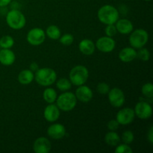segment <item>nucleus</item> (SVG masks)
<instances>
[{
	"mask_svg": "<svg viewBox=\"0 0 153 153\" xmlns=\"http://www.w3.org/2000/svg\"><path fill=\"white\" fill-rule=\"evenodd\" d=\"M97 18L102 24H115L120 18V12L117 8L111 4H105L97 11Z\"/></svg>",
	"mask_w": 153,
	"mask_h": 153,
	"instance_id": "1",
	"label": "nucleus"
},
{
	"mask_svg": "<svg viewBox=\"0 0 153 153\" xmlns=\"http://www.w3.org/2000/svg\"><path fill=\"white\" fill-rule=\"evenodd\" d=\"M34 80L40 86L49 87L56 82L57 73L50 67L39 68L34 73Z\"/></svg>",
	"mask_w": 153,
	"mask_h": 153,
	"instance_id": "2",
	"label": "nucleus"
},
{
	"mask_svg": "<svg viewBox=\"0 0 153 153\" xmlns=\"http://www.w3.org/2000/svg\"><path fill=\"white\" fill-rule=\"evenodd\" d=\"M6 22L10 28L13 30H20L25 26L26 18L19 10L13 8L6 14Z\"/></svg>",
	"mask_w": 153,
	"mask_h": 153,
	"instance_id": "3",
	"label": "nucleus"
},
{
	"mask_svg": "<svg viewBox=\"0 0 153 153\" xmlns=\"http://www.w3.org/2000/svg\"><path fill=\"white\" fill-rule=\"evenodd\" d=\"M89 78L88 69L84 65H76L71 69L69 73V79L72 85L80 86L85 85Z\"/></svg>",
	"mask_w": 153,
	"mask_h": 153,
	"instance_id": "4",
	"label": "nucleus"
},
{
	"mask_svg": "<svg viewBox=\"0 0 153 153\" xmlns=\"http://www.w3.org/2000/svg\"><path fill=\"white\" fill-rule=\"evenodd\" d=\"M56 105L60 111L64 112L71 111L76 108L77 105V99L73 92L65 91L63 94L58 96L56 100Z\"/></svg>",
	"mask_w": 153,
	"mask_h": 153,
	"instance_id": "5",
	"label": "nucleus"
},
{
	"mask_svg": "<svg viewBox=\"0 0 153 153\" xmlns=\"http://www.w3.org/2000/svg\"><path fill=\"white\" fill-rule=\"evenodd\" d=\"M149 40V33L143 28L133 30L130 33L128 42L131 47L135 49L144 47Z\"/></svg>",
	"mask_w": 153,
	"mask_h": 153,
	"instance_id": "6",
	"label": "nucleus"
},
{
	"mask_svg": "<svg viewBox=\"0 0 153 153\" xmlns=\"http://www.w3.org/2000/svg\"><path fill=\"white\" fill-rule=\"evenodd\" d=\"M46 40V33L40 28H33L30 30L26 35V40L30 45L34 46L43 44Z\"/></svg>",
	"mask_w": 153,
	"mask_h": 153,
	"instance_id": "7",
	"label": "nucleus"
},
{
	"mask_svg": "<svg viewBox=\"0 0 153 153\" xmlns=\"http://www.w3.org/2000/svg\"><path fill=\"white\" fill-rule=\"evenodd\" d=\"M108 95L109 103L114 108H121L126 102L124 92L119 88H114L110 89Z\"/></svg>",
	"mask_w": 153,
	"mask_h": 153,
	"instance_id": "8",
	"label": "nucleus"
},
{
	"mask_svg": "<svg viewBox=\"0 0 153 153\" xmlns=\"http://www.w3.org/2000/svg\"><path fill=\"white\" fill-rule=\"evenodd\" d=\"M96 48L102 53H110L114 50L116 47V41L113 37L103 36L97 39L95 43Z\"/></svg>",
	"mask_w": 153,
	"mask_h": 153,
	"instance_id": "9",
	"label": "nucleus"
},
{
	"mask_svg": "<svg viewBox=\"0 0 153 153\" xmlns=\"http://www.w3.org/2000/svg\"><path fill=\"white\" fill-rule=\"evenodd\" d=\"M137 117L141 120H148L152 115V105L146 101H140L136 104L134 108Z\"/></svg>",
	"mask_w": 153,
	"mask_h": 153,
	"instance_id": "10",
	"label": "nucleus"
},
{
	"mask_svg": "<svg viewBox=\"0 0 153 153\" xmlns=\"http://www.w3.org/2000/svg\"><path fill=\"white\" fill-rule=\"evenodd\" d=\"M135 118L134 109L131 108H123L117 113L116 120L120 125L128 126L132 123Z\"/></svg>",
	"mask_w": 153,
	"mask_h": 153,
	"instance_id": "11",
	"label": "nucleus"
},
{
	"mask_svg": "<svg viewBox=\"0 0 153 153\" xmlns=\"http://www.w3.org/2000/svg\"><path fill=\"white\" fill-rule=\"evenodd\" d=\"M75 95H76L78 101L87 103L92 100L93 97H94V93L90 87L83 85L78 86L77 89L76 90Z\"/></svg>",
	"mask_w": 153,
	"mask_h": 153,
	"instance_id": "12",
	"label": "nucleus"
},
{
	"mask_svg": "<svg viewBox=\"0 0 153 153\" xmlns=\"http://www.w3.org/2000/svg\"><path fill=\"white\" fill-rule=\"evenodd\" d=\"M52 149V143L46 137H37L33 143V150L35 153H49Z\"/></svg>",
	"mask_w": 153,
	"mask_h": 153,
	"instance_id": "13",
	"label": "nucleus"
},
{
	"mask_svg": "<svg viewBox=\"0 0 153 153\" xmlns=\"http://www.w3.org/2000/svg\"><path fill=\"white\" fill-rule=\"evenodd\" d=\"M66 128L61 123H53L47 128V134L50 138L54 140H60L65 137Z\"/></svg>",
	"mask_w": 153,
	"mask_h": 153,
	"instance_id": "14",
	"label": "nucleus"
},
{
	"mask_svg": "<svg viewBox=\"0 0 153 153\" xmlns=\"http://www.w3.org/2000/svg\"><path fill=\"white\" fill-rule=\"evenodd\" d=\"M61 115V111L56 104L51 103L49 104L43 111V117L45 120L49 123H55L59 119Z\"/></svg>",
	"mask_w": 153,
	"mask_h": 153,
	"instance_id": "15",
	"label": "nucleus"
},
{
	"mask_svg": "<svg viewBox=\"0 0 153 153\" xmlns=\"http://www.w3.org/2000/svg\"><path fill=\"white\" fill-rule=\"evenodd\" d=\"M114 25L117 32L121 34H129L134 30V25L131 21L126 18H123V19L119 18Z\"/></svg>",
	"mask_w": 153,
	"mask_h": 153,
	"instance_id": "16",
	"label": "nucleus"
},
{
	"mask_svg": "<svg viewBox=\"0 0 153 153\" xmlns=\"http://www.w3.org/2000/svg\"><path fill=\"white\" fill-rule=\"evenodd\" d=\"M119 59L123 63H129L137 58V51L131 46L125 47L119 52Z\"/></svg>",
	"mask_w": 153,
	"mask_h": 153,
	"instance_id": "17",
	"label": "nucleus"
},
{
	"mask_svg": "<svg viewBox=\"0 0 153 153\" xmlns=\"http://www.w3.org/2000/svg\"><path fill=\"white\" fill-rule=\"evenodd\" d=\"M16 55L10 49H1L0 50V63L2 65L8 67L14 64Z\"/></svg>",
	"mask_w": 153,
	"mask_h": 153,
	"instance_id": "18",
	"label": "nucleus"
},
{
	"mask_svg": "<svg viewBox=\"0 0 153 153\" xmlns=\"http://www.w3.org/2000/svg\"><path fill=\"white\" fill-rule=\"evenodd\" d=\"M79 49L83 55H91L95 52V43H94V41L91 39H83L79 42Z\"/></svg>",
	"mask_w": 153,
	"mask_h": 153,
	"instance_id": "19",
	"label": "nucleus"
},
{
	"mask_svg": "<svg viewBox=\"0 0 153 153\" xmlns=\"http://www.w3.org/2000/svg\"><path fill=\"white\" fill-rule=\"evenodd\" d=\"M17 80L22 85H30L34 80V73L27 69L22 70L18 74Z\"/></svg>",
	"mask_w": 153,
	"mask_h": 153,
	"instance_id": "20",
	"label": "nucleus"
},
{
	"mask_svg": "<svg viewBox=\"0 0 153 153\" xmlns=\"http://www.w3.org/2000/svg\"><path fill=\"white\" fill-rule=\"evenodd\" d=\"M105 142L110 146H116L121 141L120 136L116 131H110L105 135Z\"/></svg>",
	"mask_w": 153,
	"mask_h": 153,
	"instance_id": "21",
	"label": "nucleus"
},
{
	"mask_svg": "<svg viewBox=\"0 0 153 153\" xmlns=\"http://www.w3.org/2000/svg\"><path fill=\"white\" fill-rule=\"evenodd\" d=\"M58 97V94L54 88H47L43 91V99L48 104L55 102Z\"/></svg>",
	"mask_w": 153,
	"mask_h": 153,
	"instance_id": "22",
	"label": "nucleus"
},
{
	"mask_svg": "<svg viewBox=\"0 0 153 153\" xmlns=\"http://www.w3.org/2000/svg\"><path fill=\"white\" fill-rule=\"evenodd\" d=\"M46 36H47L51 40H58L61 35V31L59 27L55 25H50L46 28Z\"/></svg>",
	"mask_w": 153,
	"mask_h": 153,
	"instance_id": "23",
	"label": "nucleus"
},
{
	"mask_svg": "<svg viewBox=\"0 0 153 153\" xmlns=\"http://www.w3.org/2000/svg\"><path fill=\"white\" fill-rule=\"evenodd\" d=\"M56 83V87L59 91H62V92H65V91H68L72 88V83L70 82V79H66V78H61V79H58L55 82Z\"/></svg>",
	"mask_w": 153,
	"mask_h": 153,
	"instance_id": "24",
	"label": "nucleus"
},
{
	"mask_svg": "<svg viewBox=\"0 0 153 153\" xmlns=\"http://www.w3.org/2000/svg\"><path fill=\"white\" fill-rule=\"evenodd\" d=\"M14 43V39L10 35H4L0 38V47L1 49H11Z\"/></svg>",
	"mask_w": 153,
	"mask_h": 153,
	"instance_id": "25",
	"label": "nucleus"
},
{
	"mask_svg": "<svg viewBox=\"0 0 153 153\" xmlns=\"http://www.w3.org/2000/svg\"><path fill=\"white\" fill-rule=\"evenodd\" d=\"M141 93L145 97L152 99L153 97V85L150 82L144 84L141 88Z\"/></svg>",
	"mask_w": 153,
	"mask_h": 153,
	"instance_id": "26",
	"label": "nucleus"
},
{
	"mask_svg": "<svg viewBox=\"0 0 153 153\" xmlns=\"http://www.w3.org/2000/svg\"><path fill=\"white\" fill-rule=\"evenodd\" d=\"M120 140L123 142L124 143L130 145L134 140V134L130 130H126L123 131L120 137Z\"/></svg>",
	"mask_w": 153,
	"mask_h": 153,
	"instance_id": "27",
	"label": "nucleus"
},
{
	"mask_svg": "<svg viewBox=\"0 0 153 153\" xmlns=\"http://www.w3.org/2000/svg\"><path fill=\"white\" fill-rule=\"evenodd\" d=\"M58 40H59V42L63 46H68L73 44V43L74 42V37H73V34L67 33V34L61 35Z\"/></svg>",
	"mask_w": 153,
	"mask_h": 153,
	"instance_id": "28",
	"label": "nucleus"
},
{
	"mask_svg": "<svg viewBox=\"0 0 153 153\" xmlns=\"http://www.w3.org/2000/svg\"><path fill=\"white\" fill-rule=\"evenodd\" d=\"M137 58L143 61H148L150 58V52L146 48L138 49V51H137Z\"/></svg>",
	"mask_w": 153,
	"mask_h": 153,
	"instance_id": "29",
	"label": "nucleus"
},
{
	"mask_svg": "<svg viewBox=\"0 0 153 153\" xmlns=\"http://www.w3.org/2000/svg\"><path fill=\"white\" fill-rule=\"evenodd\" d=\"M115 153H132L133 150L130 146L126 143H122V144L117 145L114 149Z\"/></svg>",
	"mask_w": 153,
	"mask_h": 153,
	"instance_id": "30",
	"label": "nucleus"
},
{
	"mask_svg": "<svg viewBox=\"0 0 153 153\" xmlns=\"http://www.w3.org/2000/svg\"><path fill=\"white\" fill-rule=\"evenodd\" d=\"M110 89V86L105 82H100L97 86V92L101 95H107Z\"/></svg>",
	"mask_w": 153,
	"mask_h": 153,
	"instance_id": "31",
	"label": "nucleus"
},
{
	"mask_svg": "<svg viewBox=\"0 0 153 153\" xmlns=\"http://www.w3.org/2000/svg\"><path fill=\"white\" fill-rule=\"evenodd\" d=\"M105 33L106 36H108V37H113L114 36L116 35L117 31L116 26H115L114 24L106 25L105 28Z\"/></svg>",
	"mask_w": 153,
	"mask_h": 153,
	"instance_id": "32",
	"label": "nucleus"
},
{
	"mask_svg": "<svg viewBox=\"0 0 153 153\" xmlns=\"http://www.w3.org/2000/svg\"><path fill=\"white\" fill-rule=\"evenodd\" d=\"M120 126L119 123L117 121V120H111L108 121L107 124V127L108 128L109 131H117Z\"/></svg>",
	"mask_w": 153,
	"mask_h": 153,
	"instance_id": "33",
	"label": "nucleus"
},
{
	"mask_svg": "<svg viewBox=\"0 0 153 153\" xmlns=\"http://www.w3.org/2000/svg\"><path fill=\"white\" fill-rule=\"evenodd\" d=\"M147 139L150 144L153 143V126H150L147 132Z\"/></svg>",
	"mask_w": 153,
	"mask_h": 153,
	"instance_id": "34",
	"label": "nucleus"
},
{
	"mask_svg": "<svg viewBox=\"0 0 153 153\" xmlns=\"http://www.w3.org/2000/svg\"><path fill=\"white\" fill-rule=\"evenodd\" d=\"M39 68H40V67H39V65L37 64V63L32 62L31 64H30L29 70H31L32 72H34V73H35V72L37 71Z\"/></svg>",
	"mask_w": 153,
	"mask_h": 153,
	"instance_id": "35",
	"label": "nucleus"
},
{
	"mask_svg": "<svg viewBox=\"0 0 153 153\" xmlns=\"http://www.w3.org/2000/svg\"><path fill=\"white\" fill-rule=\"evenodd\" d=\"M12 0H0V7H4L10 4Z\"/></svg>",
	"mask_w": 153,
	"mask_h": 153,
	"instance_id": "36",
	"label": "nucleus"
},
{
	"mask_svg": "<svg viewBox=\"0 0 153 153\" xmlns=\"http://www.w3.org/2000/svg\"><path fill=\"white\" fill-rule=\"evenodd\" d=\"M144 1H151V0H144Z\"/></svg>",
	"mask_w": 153,
	"mask_h": 153,
	"instance_id": "37",
	"label": "nucleus"
}]
</instances>
